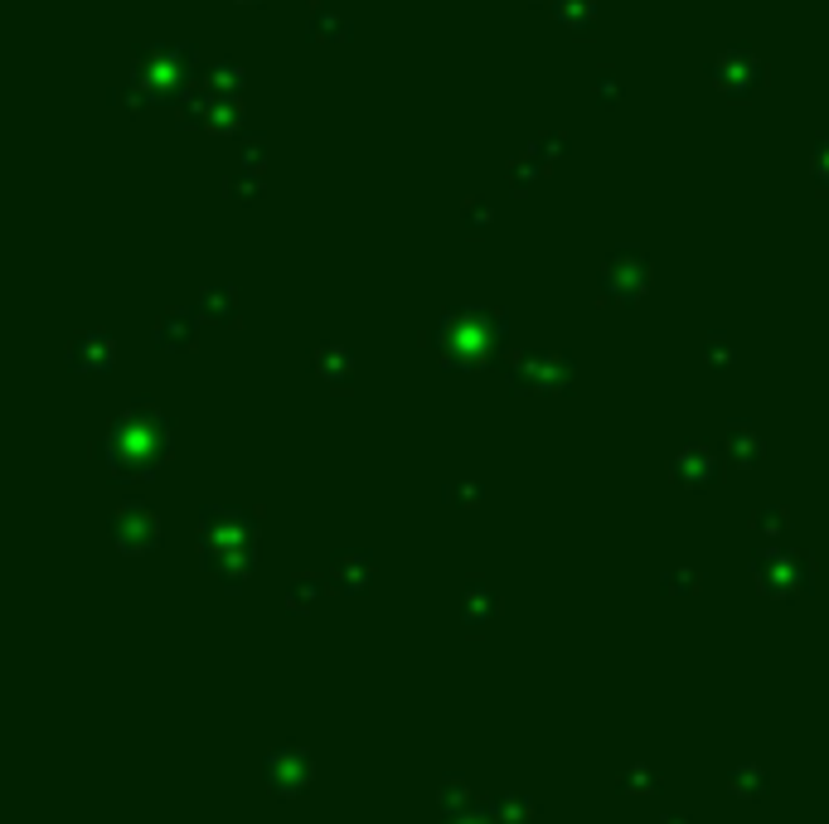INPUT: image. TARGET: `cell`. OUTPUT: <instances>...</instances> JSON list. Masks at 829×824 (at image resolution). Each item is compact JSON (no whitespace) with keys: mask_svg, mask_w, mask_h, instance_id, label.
Here are the masks:
<instances>
[{"mask_svg":"<svg viewBox=\"0 0 829 824\" xmlns=\"http://www.w3.org/2000/svg\"><path fill=\"white\" fill-rule=\"evenodd\" d=\"M263 781H267V790H272L277 800H292V796H302L310 781H316V761H310L306 747L282 743V747H272V752H267Z\"/></svg>","mask_w":829,"mask_h":824,"instance_id":"6da1fadb","label":"cell"},{"mask_svg":"<svg viewBox=\"0 0 829 824\" xmlns=\"http://www.w3.org/2000/svg\"><path fill=\"white\" fill-rule=\"evenodd\" d=\"M728 790L738 800H766V790H771V771L756 766V761H742V766L728 776Z\"/></svg>","mask_w":829,"mask_h":824,"instance_id":"7a4b0ae2","label":"cell"},{"mask_svg":"<svg viewBox=\"0 0 829 824\" xmlns=\"http://www.w3.org/2000/svg\"><path fill=\"white\" fill-rule=\"evenodd\" d=\"M616 790L630 800H646V796H660V790H665V776H660L655 766H646V761H636V766L616 781Z\"/></svg>","mask_w":829,"mask_h":824,"instance_id":"3957f363","label":"cell"},{"mask_svg":"<svg viewBox=\"0 0 829 824\" xmlns=\"http://www.w3.org/2000/svg\"><path fill=\"white\" fill-rule=\"evenodd\" d=\"M485 815H490V824H528L534 820V800L528 796H495L490 806H485Z\"/></svg>","mask_w":829,"mask_h":824,"instance_id":"277c9868","label":"cell"},{"mask_svg":"<svg viewBox=\"0 0 829 824\" xmlns=\"http://www.w3.org/2000/svg\"><path fill=\"white\" fill-rule=\"evenodd\" d=\"M437 800H442V810H447V820L456 815H471V786H465L461 776H447L437 786Z\"/></svg>","mask_w":829,"mask_h":824,"instance_id":"5b68a950","label":"cell"},{"mask_svg":"<svg viewBox=\"0 0 829 824\" xmlns=\"http://www.w3.org/2000/svg\"><path fill=\"white\" fill-rule=\"evenodd\" d=\"M451 824H490V815H485V820H481V815H456Z\"/></svg>","mask_w":829,"mask_h":824,"instance_id":"8992f818","label":"cell"},{"mask_svg":"<svg viewBox=\"0 0 829 824\" xmlns=\"http://www.w3.org/2000/svg\"><path fill=\"white\" fill-rule=\"evenodd\" d=\"M665 824H689V820H684V815H669V820H665Z\"/></svg>","mask_w":829,"mask_h":824,"instance_id":"52a82bcc","label":"cell"}]
</instances>
